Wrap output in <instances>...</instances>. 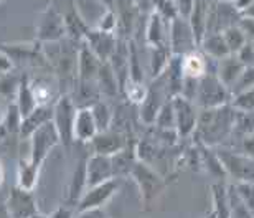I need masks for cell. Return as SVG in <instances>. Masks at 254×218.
<instances>
[{"instance_id":"obj_28","label":"cell","mask_w":254,"mask_h":218,"mask_svg":"<svg viewBox=\"0 0 254 218\" xmlns=\"http://www.w3.org/2000/svg\"><path fill=\"white\" fill-rule=\"evenodd\" d=\"M223 35H225V40L231 50V53H240L241 48L250 42L245 28H243L240 23H235V25H231V27L225 28L223 30Z\"/></svg>"},{"instance_id":"obj_7","label":"cell","mask_w":254,"mask_h":218,"mask_svg":"<svg viewBox=\"0 0 254 218\" xmlns=\"http://www.w3.org/2000/svg\"><path fill=\"white\" fill-rule=\"evenodd\" d=\"M169 47L174 55H184L198 48V42L193 32V27L189 17L177 15L170 20V33H169Z\"/></svg>"},{"instance_id":"obj_31","label":"cell","mask_w":254,"mask_h":218,"mask_svg":"<svg viewBox=\"0 0 254 218\" xmlns=\"http://www.w3.org/2000/svg\"><path fill=\"white\" fill-rule=\"evenodd\" d=\"M254 88V65H248L243 70V73L240 74V78L235 84H233L231 88V93H233V98H235L236 94L243 93V91H248Z\"/></svg>"},{"instance_id":"obj_34","label":"cell","mask_w":254,"mask_h":218,"mask_svg":"<svg viewBox=\"0 0 254 218\" xmlns=\"http://www.w3.org/2000/svg\"><path fill=\"white\" fill-rule=\"evenodd\" d=\"M241 149H243V154H246V155H250V157H254V131L243 134Z\"/></svg>"},{"instance_id":"obj_23","label":"cell","mask_w":254,"mask_h":218,"mask_svg":"<svg viewBox=\"0 0 254 218\" xmlns=\"http://www.w3.org/2000/svg\"><path fill=\"white\" fill-rule=\"evenodd\" d=\"M15 103L18 104L23 118L25 116H28L38 106L37 96H35L33 88H32V81H28L27 76H22V79H20L17 96H15Z\"/></svg>"},{"instance_id":"obj_27","label":"cell","mask_w":254,"mask_h":218,"mask_svg":"<svg viewBox=\"0 0 254 218\" xmlns=\"http://www.w3.org/2000/svg\"><path fill=\"white\" fill-rule=\"evenodd\" d=\"M22 123H23V114L20 111L18 104L12 101L7 106V111H5V116L2 119V133H8V134H18L20 136V129H22Z\"/></svg>"},{"instance_id":"obj_21","label":"cell","mask_w":254,"mask_h":218,"mask_svg":"<svg viewBox=\"0 0 254 218\" xmlns=\"http://www.w3.org/2000/svg\"><path fill=\"white\" fill-rule=\"evenodd\" d=\"M208 57L201 50H193V52L187 53L182 57V67H184V73L189 78H201L208 70Z\"/></svg>"},{"instance_id":"obj_10","label":"cell","mask_w":254,"mask_h":218,"mask_svg":"<svg viewBox=\"0 0 254 218\" xmlns=\"http://www.w3.org/2000/svg\"><path fill=\"white\" fill-rule=\"evenodd\" d=\"M174 101V109H175V131L179 134L180 139L190 138L191 134H195L198 118H200V108L196 106L195 101L185 98L184 94H179Z\"/></svg>"},{"instance_id":"obj_35","label":"cell","mask_w":254,"mask_h":218,"mask_svg":"<svg viewBox=\"0 0 254 218\" xmlns=\"http://www.w3.org/2000/svg\"><path fill=\"white\" fill-rule=\"evenodd\" d=\"M13 68H15V60L7 52L2 50V53H0V70H2V74L12 73Z\"/></svg>"},{"instance_id":"obj_3","label":"cell","mask_w":254,"mask_h":218,"mask_svg":"<svg viewBox=\"0 0 254 218\" xmlns=\"http://www.w3.org/2000/svg\"><path fill=\"white\" fill-rule=\"evenodd\" d=\"M118 189H119L118 177H113V179H109L106 182H101L98 185L88 187L74 209L76 215L99 214V210L108 204V200H111L116 195Z\"/></svg>"},{"instance_id":"obj_20","label":"cell","mask_w":254,"mask_h":218,"mask_svg":"<svg viewBox=\"0 0 254 218\" xmlns=\"http://www.w3.org/2000/svg\"><path fill=\"white\" fill-rule=\"evenodd\" d=\"M198 48H200L208 58L215 60V62H216V60H220V58L228 57V55H231V50H230V47H228L223 32L206 33Z\"/></svg>"},{"instance_id":"obj_16","label":"cell","mask_w":254,"mask_h":218,"mask_svg":"<svg viewBox=\"0 0 254 218\" xmlns=\"http://www.w3.org/2000/svg\"><path fill=\"white\" fill-rule=\"evenodd\" d=\"M245 67L246 65L241 62L236 53H231V55H228V57L220 58L215 62V72L218 74V78H220L230 89L238 81V78H240V74L243 73Z\"/></svg>"},{"instance_id":"obj_14","label":"cell","mask_w":254,"mask_h":218,"mask_svg":"<svg viewBox=\"0 0 254 218\" xmlns=\"http://www.w3.org/2000/svg\"><path fill=\"white\" fill-rule=\"evenodd\" d=\"M89 144L93 145L94 152H98V154H106V155H114L123 150L124 147H127L124 134L116 129H111V128L106 131H99Z\"/></svg>"},{"instance_id":"obj_33","label":"cell","mask_w":254,"mask_h":218,"mask_svg":"<svg viewBox=\"0 0 254 218\" xmlns=\"http://www.w3.org/2000/svg\"><path fill=\"white\" fill-rule=\"evenodd\" d=\"M94 28L104 30V32H114V30L118 28V17H116V13L113 12V10L106 8L103 12V15L98 18Z\"/></svg>"},{"instance_id":"obj_25","label":"cell","mask_w":254,"mask_h":218,"mask_svg":"<svg viewBox=\"0 0 254 218\" xmlns=\"http://www.w3.org/2000/svg\"><path fill=\"white\" fill-rule=\"evenodd\" d=\"M38 174H40V167L32 164V160H30L28 155L20 159L18 169H17V184L20 187L33 190V187L37 185Z\"/></svg>"},{"instance_id":"obj_8","label":"cell","mask_w":254,"mask_h":218,"mask_svg":"<svg viewBox=\"0 0 254 218\" xmlns=\"http://www.w3.org/2000/svg\"><path fill=\"white\" fill-rule=\"evenodd\" d=\"M37 37L40 40V43L58 42V40H63L68 37L64 17L60 7L50 3L48 7L43 10V13L40 15V20H38Z\"/></svg>"},{"instance_id":"obj_12","label":"cell","mask_w":254,"mask_h":218,"mask_svg":"<svg viewBox=\"0 0 254 218\" xmlns=\"http://www.w3.org/2000/svg\"><path fill=\"white\" fill-rule=\"evenodd\" d=\"M83 42L89 45V48L98 55L101 62H109L111 57L119 47V42L116 38L114 32H104L99 28H91Z\"/></svg>"},{"instance_id":"obj_15","label":"cell","mask_w":254,"mask_h":218,"mask_svg":"<svg viewBox=\"0 0 254 218\" xmlns=\"http://www.w3.org/2000/svg\"><path fill=\"white\" fill-rule=\"evenodd\" d=\"M98 133L99 129L91 106H78L74 119V139L79 143H91Z\"/></svg>"},{"instance_id":"obj_11","label":"cell","mask_w":254,"mask_h":218,"mask_svg":"<svg viewBox=\"0 0 254 218\" xmlns=\"http://www.w3.org/2000/svg\"><path fill=\"white\" fill-rule=\"evenodd\" d=\"M220 159L226 169L228 177L235 180H254V157L246 154H235V152L220 150Z\"/></svg>"},{"instance_id":"obj_29","label":"cell","mask_w":254,"mask_h":218,"mask_svg":"<svg viewBox=\"0 0 254 218\" xmlns=\"http://www.w3.org/2000/svg\"><path fill=\"white\" fill-rule=\"evenodd\" d=\"M91 111L94 114L96 124H98L99 131H106L111 128V121H113V111H111L109 104L104 103L103 99H98L94 104H91Z\"/></svg>"},{"instance_id":"obj_9","label":"cell","mask_w":254,"mask_h":218,"mask_svg":"<svg viewBox=\"0 0 254 218\" xmlns=\"http://www.w3.org/2000/svg\"><path fill=\"white\" fill-rule=\"evenodd\" d=\"M37 202L30 189H23L18 184L12 187L8 192V197L5 200V217L8 218H30L40 217Z\"/></svg>"},{"instance_id":"obj_5","label":"cell","mask_w":254,"mask_h":218,"mask_svg":"<svg viewBox=\"0 0 254 218\" xmlns=\"http://www.w3.org/2000/svg\"><path fill=\"white\" fill-rule=\"evenodd\" d=\"M130 175L137 184V187H139L142 204L145 207L154 204V202L160 197L162 190H164V187H165L164 179H162L152 167L147 165L144 160L135 162Z\"/></svg>"},{"instance_id":"obj_32","label":"cell","mask_w":254,"mask_h":218,"mask_svg":"<svg viewBox=\"0 0 254 218\" xmlns=\"http://www.w3.org/2000/svg\"><path fill=\"white\" fill-rule=\"evenodd\" d=\"M235 187L254 217V180H236Z\"/></svg>"},{"instance_id":"obj_17","label":"cell","mask_w":254,"mask_h":218,"mask_svg":"<svg viewBox=\"0 0 254 218\" xmlns=\"http://www.w3.org/2000/svg\"><path fill=\"white\" fill-rule=\"evenodd\" d=\"M53 121V106L52 104H38L32 113L23 118L22 129H20V138L28 139L38 128L43 124Z\"/></svg>"},{"instance_id":"obj_1","label":"cell","mask_w":254,"mask_h":218,"mask_svg":"<svg viewBox=\"0 0 254 218\" xmlns=\"http://www.w3.org/2000/svg\"><path fill=\"white\" fill-rule=\"evenodd\" d=\"M238 109L233 103L218 106V108L200 109V118L196 126V139L205 145H216L225 141L236 128Z\"/></svg>"},{"instance_id":"obj_4","label":"cell","mask_w":254,"mask_h":218,"mask_svg":"<svg viewBox=\"0 0 254 218\" xmlns=\"http://www.w3.org/2000/svg\"><path fill=\"white\" fill-rule=\"evenodd\" d=\"M30 147H28V157L32 160V164L37 167H42L43 162L47 160L55 147L62 143V138L58 134V129L55 126L53 121L43 124L42 128H38L35 133L28 138Z\"/></svg>"},{"instance_id":"obj_39","label":"cell","mask_w":254,"mask_h":218,"mask_svg":"<svg viewBox=\"0 0 254 218\" xmlns=\"http://www.w3.org/2000/svg\"><path fill=\"white\" fill-rule=\"evenodd\" d=\"M99 2H101V3H104L106 7L109 8V7H113V3L116 2V0H99Z\"/></svg>"},{"instance_id":"obj_19","label":"cell","mask_w":254,"mask_h":218,"mask_svg":"<svg viewBox=\"0 0 254 218\" xmlns=\"http://www.w3.org/2000/svg\"><path fill=\"white\" fill-rule=\"evenodd\" d=\"M211 217H231L230 210V185L223 180L211 184Z\"/></svg>"},{"instance_id":"obj_6","label":"cell","mask_w":254,"mask_h":218,"mask_svg":"<svg viewBox=\"0 0 254 218\" xmlns=\"http://www.w3.org/2000/svg\"><path fill=\"white\" fill-rule=\"evenodd\" d=\"M76 111H78V104L68 94L60 96L53 104V123L57 126L63 145H69L74 141Z\"/></svg>"},{"instance_id":"obj_18","label":"cell","mask_w":254,"mask_h":218,"mask_svg":"<svg viewBox=\"0 0 254 218\" xmlns=\"http://www.w3.org/2000/svg\"><path fill=\"white\" fill-rule=\"evenodd\" d=\"M88 189V159H81L78 162V167L73 172V179L69 182V192H68V204L69 207L76 209L79 199Z\"/></svg>"},{"instance_id":"obj_38","label":"cell","mask_w":254,"mask_h":218,"mask_svg":"<svg viewBox=\"0 0 254 218\" xmlns=\"http://www.w3.org/2000/svg\"><path fill=\"white\" fill-rule=\"evenodd\" d=\"M241 17H245V18H254V2H253L248 8L243 10Z\"/></svg>"},{"instance_id":"obj_24","label":"cell","mask_w":254,"mask_h":218,"mask_svg":"<svg viewBox=\"0 0 254 218\" xmlns=\"http://www.w3.org/2000/svg\"><path fill=\"white\" fill-rule=\"evenodd\" d=\"M149 48H150V60H149L150 73L152 78H157V76H160L167 70L174 53H172L170 47H167V45H159V47H149Z\"/></svg>"},{"instance_id":"obj_36","label":"cell","mask_w":254,"mask_h":218,"mask_svg":"<svg viewBox=\"0 0 254 218\" xmlns=\"http://www.w3.org/2000/svg\"><path fill=\"white\" fill-rule=\"evenodd\" d=\"M240 25H241L243 28H245L248 38H250L251 42H254V18H245V17H241Z\"/></svg>"},{"instance_id":"obj_13","label":"cell","mask_w":254,"mask_h":218,"mask_svg":"<svg viewBox=\"0 0 254 218\" xmlns=\"http://www.w3.org/2000/svg\"><path fill=\"white\" fill-rule=\"evenodd\" d=\"M113 177H116L113 157L93 152V155L88 157V187L98 185Z\"/></svg>"},{"instance_id":"obj_37","label":"cell","mask_w":254,"mask_h":218,"mask_svg":"<svg viewBox=\"0 0 254 218\" xmlns=\"http://www.w3.org/2000/svg\"><path fill=\"white\" fill-rule=\"evenodd\" d=\"M231 2H233V5H235V7L238 8V12L243 13V10L250 7V5L254 2V0H231Z\"/></svg>"},{"instance_id":"obj_2","label":"cell","mask_w":254,"mask_h":218,"mask_svg":"<svg viewBox=\"0 0 254 218\" xmlns=\"http://www.w3.org/2000/svg\"><path fill=\"white\" fill-rule=\"evenodd\" d=\"M233 101V93L223 81L218 78L216 72H206L198 81L195 103L200 109L218 108V106L230 104Z\"/></svg>"},{"instance_id":"obj_22","label":"cell","mask_w":254,"mask_h":218,"mask_svg":"<svg viewBox=\"0 0 254 218\" xmlns=\"http://www.w3.org/2000/svg\"><path fill=\"white\" fill-rule=\"evenodd\" d=\"M98 86H99L101 96H109V98H113L119 91H123L121 81L109 62H103V65H101L99 76H98Z\"/></svg>"},{"instance_id":"obj_26","label":"cell","mask_w":254,"mask_h":218,"mask_svg":"<svg viewBox=\"0 0 254 218\" xmlns=\"http://www.w3.org/2000/svg\"><path fill=\"white\" fill-rule=\"evenodd\" d=\"M164 17L160 12L154 10L150 15L149 25H147V45L149 47H159V45H167L164 40Z\"/></svg>"},{"instance_id":"obj_30","label":"cell","mask_w":254,"mask_h":218,"mask_svg":"<svg viewBox=\"0 0 254 218\" xmlns=\"http://www.w3.org/2000/svg\"><path fill=\"white\" fill-rule=\"evenodd\" d=\"M155 126L159 129H174L175 131V109L174 101H167L159 111V116L155 119Z\"/></svg>"}]
</instances>
